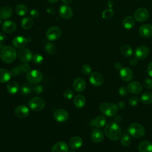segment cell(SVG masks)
<instances>
[{
    "mask_svg": "<svg viewBox=\"0 0 152 152\" xmlns=\"http://www.w3.org/2000/svg\"><path fill=\"white\" fill-rule=\"evenodd\" d=\"M104 131L106 137L112 141L118 140L122 135L121 128L115 122L108 123L106 125Z\"/></svg>",
    "mask_w": 152,
    "mask_h": 152,
    "instance_id": "cell-1",
    "label": "cell"
},
{
    "mask_svg": "<svg viewBox=\"0 0 152 152\" xmlns=\"http://www.w3.org/2000/svg\"><path fill=\"white\" fill-rule=\"evenodd\" d=\"M17 58L15 49L11 46H4L0 52V58L5 63L10 64Z\"/></svg>",
    "mask_w": 152,
    "mask_h": 152,
    "instance_id": "cell-2",
    "label": "cell"
},
{
    "mask_svg": "<svg viewBox=\"0 0 152 152\" xmlns=\"http://www.w3.org/2000/svg\"><path fill=\"white\" fill-rule=\"evenodd\" d=\"M99 110L104 116L112 117L116 115L118 110V106L111 102H103L99 106Z\"/></svg>",
    "mask_w": 152,
    "mask_h": 152,
    "instance_id": "cell-3",
    "label": "cell"
},
{
    "mask_svg": "<svg viewBox=\"0 0 152 152\" xmlns=\"http://www.w3.org/2000/svg\"><path fill=\"white\" fill-rule=\"evenodd\" d=\"M128 132L133 137L136 138H142L145 133L144 128L140 124L132 123L128 127Z\"/></svg>",
    "mask_w": 152,
    "mask_h": 152,
    "instance_id": "cell-4",
    "label": "cell"
},
{
    "mask_svg": "<svg viewBox=\"0 0 152 152\" xmlns=\"http://www.w3.org/2000/svg\"><path fill=\"white\" fill-rule=\"evenodd\" d=\"M28 106L33 111L39 112L44 109L45 107V102L42 98L40 97H34L30 100Z\"/></svg>",
    "mask_w": 152,
    "mask_h": 152,
    "instance_id": "cell-5",
    "label": "cell"
},
{
    "mask_svg": "<svg viewBox=\"0 0 152 152\" xmlns=\"http://www.w3.org/2000/svg\"><path fill=\"white\" fill-rule=\"evenodd\" d=\"M26 78L30 83L37 84L42 81L43 78V75L42 72L39 70L33 69L27 72Z\"/></svg>",
    "mask_w": 152,
    "mask_h": 152,
    "instance_id": "cell-6",
    "label": "cell"
},
{
    "mask_svg": "<svg viewBox=\"0 0 152 152\" xmlns=\"http://www.w3.org/2000/svg\"><path fill=\"white\" fill-rule=\"evenodd\" d=\"M62 31L61 28L58 26H52L49 27L46 33L47 38L50 41H54L58 40L61 36Z\"/></svg>",
    "mask_w": 152,
    "mask_h": 152,
    "instance_id": "cell-7",
    "label": "cell"
},
{
    "mask_svg": "<svg viewBox=\"0 0 152 152\" xmlns=\"http://www.w3.org/2000/svg\"><path fill=\"white\" fill-rule=\"evenodd\" d=\"M149 16V12L147 9L144 8H139L134 12V18L138 22L145 21Z\"/></svg>",
    "mask_w": 152,
    "mask_h": 152,
    "instance_id": "cell-8",
    "label": "cell"
},
{
    "mask_svg": "<svg viewBox=\"0 0 152 152\" xmlns=\"http://www.w3.org/2000/svg\"><path fill=\"white\" fill-rule=\"evenodd\" d=\"M17 55L19 59L24 63H27L31 61L33 58L32 53L27 48L20 49L18 52Z\"/></svg>",
    "mask_w": 152,
    "mask_h": 152,
    "instance_id": "cell-9",
    "label": "cell"
},
{
    "mask_svg": "<svg viewBox=\"0 0 152 152\" xmlns=\"http://www.w3.org/2000/svg\"><path fill=\"white\" fill-rule=\"evenodd\" d=\"M69 115L66 110L63 109H58L53 112V118L59 123H62L66 121L68 119Z\"/></svg>",
    "mask_w": 152,
    "mask_h": 152,
    "instance_id": "cell-10",
    "label": "cell"
},
{
    "mask_svg": "<svg viewBox=\"0 0 152 152\" xmlns=\"http://www.w3.org/2000/svg\"><path fill=\"white\" fill-rule=\"evenodd\" d=\"M89 81L91 84L95 87H99L102 86L104 82L103 75L98 72H94L90 74Z\"/></svg>",
    "mask_w": 152,
    "mask_h": 152,
    "instance_id": "cell-11",
    "label": "cell"
},
{
    "mask_svg": "<svg viewBox=\"0 0 152 152\" xmlns=\"http://www.w3.org/2000/svg\"><path fill=\"white\" fill-rule=\"evenodd\" d=\"M150 53V50L145 45H140L138 46L135 51V57L138 59H145Z\"/></svg>",
    "mask_w": 152,
    "mask_h": 152,
    "instance_id": "cell-12",
    "label": "cell"
},
{
    "mask_svg": "<svg viewBox=\"0 0 152 152\" xmlns=\"http://www.w3.org/2000/svg\"><path fill=\"white\" fill-rule=\"evenodd\" d=\"M14 113L18 118H26L28 116L30 110L26 106L21 104L16 107L14 110Z\"/></svg>",
    "mask_w": 152,
    "mask_h": 152,
    "instance_id": "cell-13",
    "label": "cell"
},
{
    "mask_svg": "<svg viewBox=\"0 0 152 152\" xmlns=\"http://www.w3.org/2000/svg\"><path fill=\"white\" fill-rule=\"evenodd\" d=\"M72 87L75 91L82 92L86 87V82L83 78L77 77L74 80Z\"/></svg>",
    "mask_w": 152,
    "mask_h": 152,
    "instance_id": "cell-14",
    "label": "cell"
},
{
    "mask_svg": "<svg viewBox=\"0 0 152 152\" xmlns=\"http://www.w3.org/2000/svg\"><path fill=\"white\" fill-rule=\"evenodd\" d=\"M128 90L129 93L132 94H139L140 93L142 90V86L141 84L136 81H133L130 82L127 86Z\"/></svg>",
    "mask_w": 152,
    "mask_h": 152,
    "instance_id": "cell-15",
    "label": "cell"
},
{
    "mask_svg": "<svg viewBox=\"0 0 152 152\" xmlns=\"http://www.w3.org/2000/svg\"><path fill=\"white\" fill-rule=\"evenodd\" d=\"M59 15L64 19H69L73 15V11L71 7L66 5H61L59 9Z\"/></svg>",
    "mask_w": 152,
    "mask_h": 152,
    "instance_id": "cell-16",
    "label": "cell"
},
{
    "mask_svg": "<svg viewBox=\"0 0 152 152\" xmlns=\"http://www.w3.org/2000/svg\"><path fill=\"white\" fill-rule=\"evenodd\" d=\"M2 28L5 33L11 34L16 30L17 24L14 21L7 20L2 23Z\"/></svg>",
    "mask_w": 152,
    "mask_h": 152,
    "instance_id": "cell-17",
    "label": "cell"
},
{
    "mask_svg": "<svg viewBox=\"0 0 152 152\" xmlns=\"http://www.w3.org/2000/svg\"><path fill=\"white\" fill-rule=\"evenodd\" d=\"M140 35L144 38H149L152 36V25L145 24L142 25L138 30Z\"/></svg>",
    "mask_w": 152,
    "mask_h": 152,
    "instance_id": "cell-18",
    "label": "cell"
},
{
    "mask_svg": "<svg viewBox=\"0 0 152 152\" xmlns=\"http://www.w3.org/2000/svg\"><path fill=\"white\" fill-rule=\"evenodd\" d=\"M69 146L64 141H58L55 143L51 148V152H68Z\"/></svg>",
    "mask_w": 152,
    "mask_h": 152,
    "instance_id": "cell-19",
    "label": "cell"
},
{
    "mask_svg": "<svg viewBox=\"0 0 152 152\" xmlns=\"http://www.w3.org/2000/svg\"><path fill=\"white\" fill-rule=\"evenodd\" d=\"M119 76L124 81H129L133 78V72L128 67H122L119 71Z\"/></svg>",
    "mask_w": 152,
    "mask_h": 152,
    "instance_id": "cell-20",
    "label": "cell"
},
{
    "mask_svg": "<svg viewBox=\"0 0 152 152\" xmlns=\"http://www.w3.org/2000/svg\"><path fill=\"white\" fill-rule=\"evenodd\" d=\"M27 43V39L21 36L15 37L12 40V44L13 46L17 49H20L24 48L26 46Z\"/></svg>",
    "mask_w": 152,
    "mask_h": 152,
    "instance_id": "cell-21",
    "label": "cell"
},
{
    "mask_svg": "<svg viewBox=\"0 0 152 152\" xmlns=\"http://www.w3.org/2000/svg\"><path fill=\"white\" fill-rule=\"evenodd\" d=\"M91 139L95 143H99L104 139V133L100 129H94L91 132Z\"/></svg>",
    "mask_w": 152,
    "mask_h": 152,
    "instance_id": "cell-22",
    "label": "cell"
},
{
    "mask_svg": "<svg viewBox=\"0 0 152 152\" xmlns=\"http://www.w3.org/2000/svg\"><path fill=\"white\" fill-rule=\"evenodd\" d=\"M83 139L79 136H74L72 137L69 141V146L72 150H77L80 148L83 145Z\"/></svg>",
    "mask_w": 152,
    "mask_h": 152,
    "instance_id": "cell-23",
    "label": "cell"
},
{
    "mask_svg": "<svg viewBox=\"0 0 152 152\" xmlns=\"http://www.w3.org/2000/svg\"><path fill=\"white\" fill-rule=\"evenodd\" d=\"M12 13V9L9 5H4L0 8V18L7 20L11 17Z\"/></svg>",
    "mask_w": 152,
    "mask_h": 152,
    "instance_id": "cell-24",
    "label": "cell"
},
{
    "mask_svg": "<svg viewBox=\"0 0 152 152\" xmlns=\"http://www.w3.org/2000/svg\"><path fill=\"white\" fill-rule=\"evenodd\" d=\"M86 98L82 94H77L74 97L73 103L74 106L78 109H81L84 107L86 104Z\"/></svg>",
    "mask_w": 152,
    "mask_h": 152,
    "instance_id": "cell-25",
    "label": "cell"
},
{
    "mask_svg": "<svg viewBox=\"0 0 152 152\" xmlns=\"http://www.w3.org/2000/svg\"><path fill=\"white\" fill-rule=\"evenodd\" d=\"M93 126H96L97 128H101L103 127L106 124V118L104 116L99 115L97 116L94 120L91 121Z\"/></svg>",
    "mask_w": 152,
    "mask_h": 152,
    "instance_id": "cell-26",
    "label": "cell"
},
{
    "mask_svg": "<svg viewBox=\"0 0 152 152\" xmlns=\"http://www.w3.org/2000/svg\"><path fill=\"white\" fill-rule=\"evenodd\" d=\"M11 76L10 71L5 68H0V83L8 82L10 80Z\"/></svg>",
    "mask_w": 152,
    "mask_h": 152,
    "instance_id": "cell-27",
    "label": "cell"
},
{
    "mask_svg": "<svg viewBox=\"0 0 152 152\" xmlns=\"http://www.w3.org/2000/svg\"><path fill=\"white\" fill-rule=\"evenodd\" d=\"M19 85L15 81H11L7 85V90L10 94H15L19 90Z\"/></svg>",
    "mask_w": 152,
    "mask_h": 152,
    "instance_id": "cell-28",
    "label": "cell"
},
{
    "mask_svg": "<svg viewBox=\"0 0 152 152\" xmlns=\"http://www.w3.org/2000/svg\"><path fill=\"white\" fill-rule=\"evenodd\" d=\"M140 152H152V144L148 141H142L138 147Z\"/></svg>",
    "mask_w": 152,
    "mask_h": 152,
    "instance_id": "cell-29",
    "label": "cell"
},
{
    "mask_svg": "<svg viewBox=\"0 0 152 152\" xmlns=\"http://www.w3.org/2000/svg\"><path fill=\"white\" fill-rule=\"evenodd\" d=\"M122 26L126 30H130L135 26V20L131 16H127L122 20Z\"/></svg>",
    "mask_w": 152,
    "mask_h": 152,
    "instance_id": "cell-30",
    "label": "cell"
},
{
    "mask_svg": "<svg viewBox=\"0 0 152 152\" xmlns=\"http://www.w3.org/2000/svg\"><path fill=\"white\" fill-rule=\"evenodd\" d=\"M33 25V21L30 17H26L21 21V26L24 30H28L32 27Z\"/></svg>",
    "mask_w": 152,
    "mask_h": 152,
    "instance_id": "cell-31",
    "label": "cell"
},
{
    "mask_svg": "<svg viewBox=\"0 0 152 152\" xmlns=\"http://www.w3.org/2000/svg\"><path fill=\"white\" fill-rule=\"evenodd\" d=\"M141 102L145 104H149L152 103V93L145 92L143 93L140 97Z\"/></svg>",
    "mask_w": 152,
    "mask_h": 152,
    "instance_id": "cell-32",
    "label": "cell"
},
{
    "mask_svg": "<svg viewBox=\"0 0 152 152\" xmlns=\"http://www.w3.org/2000/svg\"><path fill=\"white\" fill-rule=\"evenodd\" d=\"M132 48L128 45H124L121 48V52L125 57L131 56L132 55Z\"/></svg>",
    "mask_w": 152,
    "mask_h": 152,
    "instance_id": "cell-33",
    "label": "cell"
},
{
    "mask_svg": "<svg viewBox=\"0 0 152 152\" xmlns=\"http://www.w3.org/2000/svg\"><path fill=\"white\" fill-rule=\"evenodd\" d=\"M15 12L20 16L25 15L28 12L27 7L24 4H18L15 7Z\"/></svg>",
    "mask_w": 152,
    "mask_h": 152,
    "instance_id": "cell-34",
    "label": "cell"
},
{
    "mask_svg": "<svg viewBox=\"0 0 152 152\" xmlns=\"http://www.w3.org/2000/svg\"><path fill=\"white\" fill-rule=\"evenodd\" d=\"M20 91L23 95H27L31 93L32 87L30 84L26 83L21 86V87L20 88Z\"/></svg>",
    "mask_w": 152,
    "mask_h": 152,
    "instance_id": "cell-35",
    "label": "cell"
},
{
    "mask_svg": "<svg viewBox=\"0 0 152 152\" xmlns=\"http://www.w3.org/2000/svg\"><path fill=\"white\" fill-rule=\"evenodd\" d=\"M45 49L50 55H53L56 52V47L52 43H47L45 46Z\"/></svg>",
    "mask_w": 152,
    "mask_h": 152,
    "instance_id": "cell-36",
    "label": "cell"
},
{
    "mask_svg": "<svg viewBox=\"0 0 152 152\" xmlns=\"http://www.w3.org/2000/svg\"><path fill=\"white\" fill-rule=\"evenodd\" d=\"M131 142V138L128 135H124L121 137V143L124 147H128Z\"/></svg>",
    "mask_w": 152,
    "mask_h": 152,
    "instance_id": "cell-37",
    "label": "cell"
},
{
    "mask_svg": "<svg viewBox=\"0 0 152 152\" xmlns=\"http://www.w3.org/2000/svg\"><path fill=\"white\" fill-rule=\"evenodd\" d=\"M113 16V11L111 8L106 9L102 12V17L104 19H110Z\"/></svg>",
    "mask_w": 152,
    "mask_h": 152,
    "instance_id": "cell-38",
    "label": "cell"
},
{
    "mask_svg": "<svg viewBox=\"0 0 152 152\" xmlns=\"http://www.w3.org/2000/svg\"><path fill=\"white\" fill-rule=\"evenodd\" d=\"M43 57L42 55L39 53H36L33 56L32 61L34 64L37 65H40L43 62Z\"/></svg>",
    "mask_w": 152,
    "mask_h": 152,
    "instance_id": "cell-39",
    "label": "cell"
},
{
    "mask_svg": "<svg viewBox=\"0 0 152 152\" xmlns=\"http://www.w3.org/2000/svg\"><path fill=\"white\" fill-rule=\"evenodd\" d=\"M81 71L84 75H89L91 73V67L88 64H84L81 67Z\"/></svg>",
    "mask_w": 152,
    "mask_h": 152,
    "instance_id": "cell-40",
    "label": "cell"
},
{
    "mask_svg": "<svg viewBox=\"0 0 152 152\" xmlns=\"http://www.w3.org/2000/svg\"><path fill=\"white\" fill-rule=\"evenodd\" d=\"M74 95V93L73 91L69 89H67L64 92V96L66 99H71Z\"/></svg>",
    "mask_w": 152,
    "mask_h": 152,
    "instance_id": "cell-41",
    "label": "cell"
},
{
    "mask_svg": "<svg viewBox=\"0 0 152 152\" xmlns=\"http://www.w3.org/2000/svg\"><path fill=\"white\" fill-rule=\"evenodd\" d=\"M138 102H139V100L138 97L136 96H132L129 97V99H128V103L132 106H136L138 103Z\"/></svg>",
    "mask_w": 152,
    "mask_h": 152,
    "instance_id": "cell-42",
    "label": "cell"
},
{
    "mask_svg": "<svg viewBox=\"0 0 152 152\" xmlns=\"http://www.w3.org/2000/svg\"><path fill=\"white\" fill-rule=\"evenodd\" d=\"M20 70L23 71V72H28L31 70V66L27 63H24L20 66Z\"/></svg>",
    "mask_w": 152,
    "mask_h": 152,
    "instance_id": "cell-43",
    "label": "cell"
},
{
    "mask_svg": "<svg viewBox=\"0 0 152 152\" xmlns=\"http://www.w3.org/2000/svg\"><path fill=\"white\" fill-rule=\"evenodd\" d=\"M144 86L147 89L152 88V79L150 78H146L144 81Z\"/></svg>",
    "mask_w": 152,
    "mask_h": 152,
    "instance_id": "cell-44",
    "label": "cell"
},
{
    "mask_svg": "<svg viewBox=\"0 0 152 152\" xmlns=\"http://www.w3.org/2000/svg\"><path fill=\"white\" fill-rule=\"evenodd\" d=\"M128 88L125 86H122L118 90L119 94L121 96H126L128 94Z\"/></svg>",
    "mask_w": 152,
    "mask_h": 152,
    "instance_id": "cell-45",
    "label": "cell"
},
{
    "mask_svg": "<svg viewBox=\"0 0 152 152\" xmlns=\"http://www.w3.org/2000/svg\"><path fill=\"white\" fill-rule=\"evenodd\" d=\"M33 91L36 94H41L43 91V87L40 85H36L33 87Z\"/></svg>",
    "mask_w": 152,
    "mask_h": 152,
    "instance_id": "cell-46",
    "label": "cell"
},
{
    "mask_svg": "<svg viewBox=\"0 0 152 152\" xmlns=\"http://www.w3.org/2000/svg\"><path fill=\"white\" fill-rule=\"evenodd\" d=\"M20 71H21V70H20V67H14L11 69L10 72H11V75L15 77V76L18 75L20 73Z\"/></svg>",
    "mask_w": 152,
    "mask_h": 152,
    "instance_id": "cell-47",
    "label": "cell"
},
{
    "mask_svg": "<svg viewBox=\"0 0 152 152\" xmlns=\"http://www.w3.org/2000/svg\"><path fill=\"white\" fill-rule=\"evenodd\" d=\"M30 15L33 18H37L39 15V11L37 9L33 8L30 11Z\"/></svg>",
    "mask_w": 152,
    "mask_h": 152,
    "instance_id": "cell-48",
    "label": "cell"
},
{
    "mask_svg": "<svg viewBox=\"0 0 152 152\" xmlns=\"http://www.w3.org/2000/svg\"><path fill=\"white\" fill-rule=\"evenodd\" d=\"M129 64H130L132 66H137V65L138 64V59H137L136 57L131 59V60H130V61H129Z\"/></svg>",
    "mask_w": 152,
    "mask_h": 152,
    "instance_id": "cell-49",
    "label": "cell"
},
{
    "mask_svg": "<svg viewBox=\"0 0 152 152\" xmlns=\"http://www.w3.org/2000/svg\"><path fill=\"white\" fill-rule=\"evenodd\" d=\"M147 73L151 77H152V62H151L148 66H147Z\"/></svg>",
    "mask_w": 152,
    "mask_h": 152,
    "instance_id": "cell-50",
    "label": "cell"
},
{
    "mask_svg": "<svg viewBox=\"0 0 152 152\" xmlns=\"http://www.w3.org/2000/svg\"><path fill=\"white\" fill-rule=\"evenodd\" d=\"M114 68L117 70H121L122 68V64L120 62H116L114 64Z\"/></svg>",
    "mask_w": 152,
    "mask_h": 152,
    "instance_id": "cell-51",
    "label": "cell"
},
{
    "mask_svg": "<svg viewBox=\"0 0 152 152\" xmlns=\"http://www.w3.org/2000/svg\"><path fill=\"white\" fill-rule=\"evenodd\" d=\"M117 106H118V108L124 109L125 106V103L124 102H118V104Z\"/></svg>",
    "mask_w": 152,
    "mask_h": 152,
    "instance_id": "cell-52",
    "label": "cell"
},
{
    "mask_svg": "<svg viewBox=\"0 0 152 152\" xmlns=\"http://www.w3.org/2000/svg\"><path fill=\"white\" fill-rule=\"evenodd\" d=\"M5 38H6L5 34L2 32H0V41L4 40L5 39Z\"/></svg>",
    "mask_w": 152,
    "mask_h": 152,
    "instance_id": "cell-53",
    "label": "cell"
},
{
    "mask_svg": "<svg viewBox=\"0 0 152 152\" xmlns=\"http://www.w3.org/2000/svg\"><path fill=\"white\" fill-rule=\"evenodd\" d=\"M73 0H62V2L64 3L65 4H71Z\"/></svg>",
    "mask_w": 152,
    "mask_h": 152,
    "instance_id": "cell-54",
    "label": "cell"
},
{
    "mask_svg": "<svg viewBox=\"0 0 152 152\" xmlns=\"http://www.w3.org/2000/svg\"><path fill=\"white\" fill-rule=\"evenodd\" d=\"M121 120V118L120 116H116V118H115V121L116 122H120Z\"/></svg>",
    "mask_w": 152,
    "mask_h": 152,
    "instance_id": "cell-55",
    "label": "cell"
},
{
    "mask_svg": "<svg viewBox=\"0 0 152 152\" xmlns=\"http://www.w3.org/2000/svg\"><path fill=\"white\" fill-rule=\"evenodd\" d=\"M50 3H52V4H53V3H55V2H56L58 0H48Z\"/></svg>",
    "mask_w": 152,
    "mask_h": 152,
    "instance_id": "cell-56",
    "label": "cell"
},
{
    "mask_svg": "<svg viewBox=\"0 0 152 152\" xmlns=\"http://www.w3.org/2000/svg\"><path fill=\"white\" fill-rule=\"evenodd\" d=\"M3 43L2 42V41H0V50L2 49V48H3Z\"/></svg>",
    "mask_w": 152,
    "mask_h": 152,
    "instance_id": "cell-57",
    "label": "cell"
},
{
    "mask_svg": "<svg viewBox=\"0 0 152 152\" xmlns=\"http://www.w3.org/2000/svg\"><path fill=\"white\" fill-rule=\"evenodd\" d=\"M68 152H76V151H74V150H70V151H69Z\"/></svg>",
    "mask_w": 152,
    "mask_h": 152,
    "instance_id": "cell-58",
    "label": "cell"
},
{
    "mask_svg": "<svg viewBox=\"0 0 152 152\" xmlns=\"http://www.w3.org/2000/svg\"><path fill=\"white\" fill-rule=\"evenodd\" d=\"M1 19H0V24H1Z\"/></svg>",
    "mask_w": 152,
    "mask_h": 152,
    "instance_id": "cell-59",
    "label": "cell"
}]
</instances>
